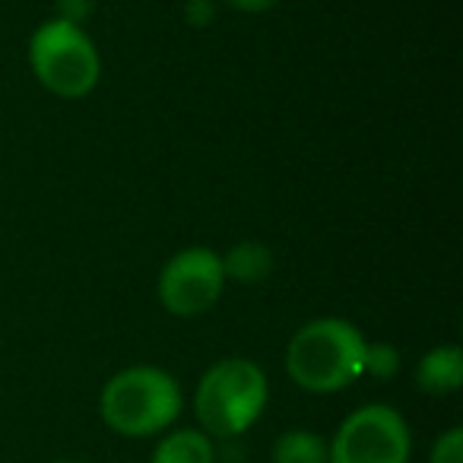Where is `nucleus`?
Segmentation results:
<instances>
[{"label":"nucleus","mask_w":463,"mask_h":463,"mask_svg":"<svg viewBox=\"0 0 463 463\" xmlns=\"http://www.w3.org/2000/svg\"><path fill=\"white\" fill-rule=\"evenodd\" d=\"M365 336L353 321L315 317L292 334L286 346V372L308 393H336L362 378Z\"/></svg>","instance_id":"f257e3e1"},{"label":"nucleus","mask_w":463,"mask_h":463,"mask_svg":"<svg viewBox=\"0 0 463 463\" xmlns=\"http://www.w3.org/2000/svg\"><path fill=\"white\" fill-rule=\"evenodd\" d=\"M270 384L258 362L232 355L219 359L200 374L194 391V412L200 431L210 438H239L251 429L267 410Z\"/></svg>","instance_id":"f03ea898"},{"label":"nucleus","mask_w":463,"mask_h":463,"mask_svg":"<svg viewBox=\"0 0 463 463\" xmlns=\"http://www.w3.org/2000/svg\"><path fill=\"white\" fill-rule=\"evenodd\" d=\"M181 387L165 368L130 365L105 381L99 416L124 438H153L181 416Z\"/></svg>","instance_id":"7ed1b4c3"},{"label":"nucleus","mask_w":463,"mask_h":463,"mask_svg":"<svg viewBox=\"0 0 463 463\" xmlns=\"http://www.w3.org/2000/svg\"><path fill=\"white\" fill-rule=\"evenodd\" d=\"M29 67L35 80L58 99H83L99 86L102 58L83 26L48 20L29 39Z\"/></svg>","instance_id":"20e7f679"},{"label":"nucleus","mask_w":463,"mask_h":463,"mask_svg":"<svg viewBox=\"0 0 463 463\" xmlns=\"http://www.w3.org/2000/svg\"><path fill=\"white\" fill-rule=\"evenodd\" d=\"M410 425L387 403L353 410L327 441V463H410Z\"/></svg>","instance_id":"39448f33"},{"label":"nucleus","mask_w":463,"mask_h":463,"mask_svg":"<svg viewBox=\"0 0 463 463\" xmlns=\"http://www.w3.org/2000/svg\"><path fill=\"white\" fill-rule=\"evenodd\" d=\"M159 302L175 317H197L219 302L225 289L222 254L213 248H181L159 273Z\"/></svg>","instance_id":"423d86ee"},{"label":"nucleus","mask_w":463,"mask_h":463,"mask_svg":"<svg viewBox=\"0 0 463 463\" xmlns=\"http://www.w3.org/2000/svg\"><path fill=\"white\" fill-rule=\"evenodd\" d=\"M416 384L429 397L457 393L463 384V349L457 343H444V346L429 349L416 365Z\"/></svg>","instance_id":"0eeeda50"},{"label":"nucleus","mask_w":463,"mask_h":463,"mask_svg":"<svg viewBox=\"0 0 463 463\" xmlns=\"http://www.w3.org/2000/svg\"><path fill=\"white\" fill-rule=\"evenodd\" d=\"M149 463H216V444L200 429H178L159 438Z\"/></svg>","instance_id":"6e6552de"},{"label":"nucleus","mask_w":463,"mask_h":463,"mask_svg":"<svg viewBox=\"0 0 463 463\" xmlns=\"http://www.w3.org/2000/svg\"><path fill=\"white\" fill-rule=\"evenodd\" d=\"M222 273L225 279H235L241 286L264 283L273 273V251L260 241H239L222 258Z\"/></svg>","instance_id":"1a4fd4ad"},{"label":"nucleus","mask_w":463,"mask_h":463,"mask_svg":"<svg viewBox=\"0 0 463 463\" xmlns=\"http://www.w3.org/2000/svg\"><path fill=\"white\" fill-rule=\"evenodd\" d=\"M270 463H327V441L317 431L289 429L273 441Z\"/></svg>","instance_id":"9d476101"},{"label":"nucleus","mask_w":463,"mask_h":463,"mask_svg":"<svg viewBox=\"0 0 463 463\" xmlns=\"http://www.w3.org/2000/svg\"><path fill=\"white\" fill-rule=\"evenodd\" d=\"M400 353L393 343H365V362H362V374L374 381H391L400 374Z\"/></svg>","instance_id":"9b49d317"},{"label":"nucleus","mask_w":463,"mask_h":463,"mask_svg":"<svg viewBox=\"0 0 463 463\" xmlns=\"http://www.w3.org/2000/svg\"><path fill=\"white\" fill-rule=\"evenodd\" d=\"M429 463H463V429L454 425L435 438L429 450Z\"/></svg>","instance_id":"f8f14e48"},{"label":"nucleus","mask_w":463,"mask_h":463,"mask_svg":"<svg viewBox=\"0 0 463 463\" xmlns=\"http://www.w3.org/2000/svg\"><path fill=\"white\" fill-rule=\"evenodd\" d=\"M90 14H92V0H58V20L80 26Z\"/></svg>","instance_id":"ddd939ff"},{"label":"nucleus","mask_w":463,"mask_h":463,"mask_svg":"<svg viewBox=\"0 0 463 463\" xmlns=\"http://www.w3.org/2000/svg\"><path fill=\"white\" fill-rule=\"evenodd\" d=\"M184 14L194 26H206V23L216 16V10H213L210 0H184Z\"/></svg>","instance_id":"4468645a"},{"label":"nucleus","mask_w":463,"mask_h":463,"mask_svg":"<svg viewBox=\"0 0 463 463\" xmlns=\"http://www.w3.org/2000/svg\"><path fill=\"white\" fill-rule=\"evenodd\" d=\"M229 7H235L239 14H267L279 4V0H225Z\"/></svg>","instance_id":"2eb2a0df"},{"label":"nucleus","mask_w":463,"mask_h":463,"mask_svg":"<svg viewBox=\"0 0 463 463\" xmlns=\"http://www.w3.org/2000/svg\"><path fill=\"white\" fill-rule=\"evenodd\" d=\"M54 463H83V460H54Z\"/></svg>","instance_id":"dca6fc26"}]
</instances>
